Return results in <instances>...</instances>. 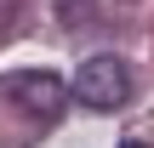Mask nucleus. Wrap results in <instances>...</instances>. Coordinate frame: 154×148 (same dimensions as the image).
Listing matches in <instances>:
<instances>
[{
	"label": "nucleus",
	"mask_w": 154,
	"mask_h": 148,
	"mask_svg": "<svg viewBox=\"0 0 154 148\" xmlns=\"http://www.w3.org/2000/svg\"><path fill=\"white\" fill-rule=\"evenodd\" d=\"M97 17V0H57V23L63 29H86Z\"/></svg>",
	"instance_id": "7ed1b4c3"
},
{
	"label": "nucleus",
	"mask_w": 154,
	"mask_h": 148,
	"mask_svg": "<svg viewBox=\"0 0 154 148\" xmlns=\"http://www.w3.org/2000/svg\"><path fill=\"white\" fill-rule=\"evenodd\" d=\"M0 91H6V103H17L29 120H40V125H51L57 114H63V103L74 97L57 74H46V68H23V74H6L0 80Z\"/></svg>",
	"instance_id": "f03ea898"
},
{
	"label": "nucleus",
	"mask_w": 154,
	"mask_h": 148,
	"mask_svg": "<svg viewBox=\"0 0 154 148\" xmlns=\"http://www.w3.org/2000/svg\"><path fill=\"white\" fill-rule=\"evenodd\" d=\"M126 148H143V143H126Z\"/></svg>",
	"instance_id": "20e7f679"
},
{
	"label": "nucleus",
	"mask_w": 154,
	"mask_h": 148,
	"mask_svg": "<svg viewBox=\"0 0 154 148\" xmlns=\"http://www.w3.org/2000/svg\"><path fill=\"white\" fill-rule=\"evenodd\" d=\"M69 91H74L86 108L114 114V108H126V97H131V68H126L120 57H109V51H103V57H86Z\"/></svg>",
	"instance_id": "f257e3e1"
}]
</instances>
